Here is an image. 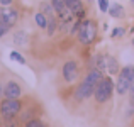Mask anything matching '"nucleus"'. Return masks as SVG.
<instances>
[{
    "instance_id": "f257e3e1",
    "label": "nucleus",
    "mask_w": 134,
    "mask_h": 127,
    "mask_svg": "<svg viewBox=\"0 0 134 127\" xmlns=\"http://www.w3.org/2000/svg\"><path fill=\"white\" fill-rule=\"evenodd\" d=\"M102 78H104V75H102L100 70H98V68H92L88 71V75H87V78L76 86L75 98H76V100H85V98L92 97L93 91H95V86L98 85V82H100Z\"/></svg>"
},
{
    "instance_id": "f03ea898",
    "label": "nucleus",
    "mask_w": 134,
    "mask_h": 127,
    "mask_svg": "<svg viewBox=\"0 0 134 127\" xmlns=\"http://www.w3.org/2000/svg\"><path fill=\"white\" fill-rule=\"evenodd\" d=\"M76 34H78V41L82 42V44H85V46L92 44V42L95 41V37H97V24L92 19L80 20Z\"/></svg>"
},
{
    "instance_id": "7ed1b4c3",
    "label": "nucleus",
    "mask_w": 134,
    "mask_h": 127,
    "mask_svg": "<svg viewBox=\"0 0 134 127\" xmlns=\"http://www.w3.org/2000/svg\"><path fill=\"white\" fill-rule=\"evenodd\" d=\"M114 90H115V83L112 82V78L110 76H104V78L98 82V85L95 86L93 97L98 103H105L107 100H110Z\"/></svg>"
},
{
    "instance_id": "20e7f679",
    "label": "nucleus",
    "mask_w": 134,
    "mask_h": 127,
    "mask_svg": "<svg viewBox=\"0 0 134 127\" xmlns=\"http://www.w3.org/2000/svg\"><path fill=\"white\" fill-rule=\"evenodd\" d=\"M134 83V66H126L119 71V78L115 82V91L119 95H124L131 90Z\"/></svg>"
},
{
    "instance_id": "39448f33",
    "label": "nucleus",
    "mask_w": 134,
    "mask_h": 127,
    "mask_svg": "<svg viewBox=\"0 0 134 127\" xmlns=\"http://www.w3.org/2000/svg\"><path fill=\"white\" fill-rule=\"evenodd\" d=\"M22 108V103L19 98H5L0 102V115L3 119H14Z\"/></svg>"
},
{
    "instance_id": "423d86ee",
    "label": "nucleus",
    "mask_w": 134,
    "mask_h": 127,
    "mask_svg": "<svg viewBox=\"0 0 134 127\" xmlns=\"http://www.w3.org/2000/svg\"><path fill=\"white\" fill-rule=\"evenodd\" d=\"M76 76H78V65L75 61H66L63 65V78H65V82L71 83L76 80Z\"/></svg>"
},
{
    "instance_id": "0eeeda50",
    "label": "nucleus",
    "mask_w": 134,
    "mask_h": 127,
    "mask_svg": "<svg viewBox=\"0 0 134 127\" xmlns=\"http://www.w3.org/2000/svg\"><path fill=\"white\" fill-rule=\"evenodd\" d=\"M17 19H19V14H17V10L0 5V20H2V22H5L7 26L12 27L14 24L17 22Z\"/></svg>"
},
{
    "instance_id": "6e6552de",
    "label": "nucleus",
    "mask_w": 134,
    "mask_h": 127,
    "mask_svg": "<svg viewBox=\"0 0 134 127\" xmlns=\"http://www.w3.org/2000/svg\"><path fill=\"white\" fill-rule=\"evenodd\" d=\"M3 95H5V98H19L20 95H22V90H20L19 83L9 82L3 86Z\"/></svg>"
},
{
    "instance_id": "1a4fd4ad",
    "label": "nucleus",
    "mask_w": 134,
    "mask_h": 127,
    "mask_svg": "<svg viewBox=\"0 0 134 127\" xmlns=\"http://www.w3.org/2000/svg\"><path fill=\"white\" fill-rule=\"evenodd\" d=\"M66 5H68V9L75 14V17L83 19V15H85V9H83L82 0H66Z\"/></svg>"
},
{
    "instance_id": "9d476101",
    "label": "nucleus",
    "mask_w": 134,
    "mask_h": 127,
    "mask_svg": "<svg viewBox=\"0 0 134 127\" xmlns=\"http://www.w3.org/2000/svg\"><path fill=\"white\" fill-rule=\"evenodd\" d=\"M105 71H109L110 75H115V73L121 71V70H119L117 59L112 58V56H107V54H105Z\"/></svg>"
},
{
    "instance_id": "9b49d317",
    "label": "nucleus",
    "mask_w": 134,
    "mask_h": 127,
    "mask_svg": "<svg viewBox=\"0 0 134 127\" xmlns=\"http://www.w3.org/2000/svg\"><path fill=\"white\" fill-rule=\"evenodd\" d=\"M109 14H110V17H114V19H121V17H124V7H122L121 3H110Z\"/></svg>"
},
{
    "instance_id": "f8f14e48",
    "label": "nucleus",
    "mask_w": 134,
    "mask_h": 127,
    "mask_svg": "<svg viewBox=\"0 0 134 127\" xmlns=\"http://www.w3.org/2000/svg\"><path fill=\"white\" fill-rule=\"evenodd\" d=\"M34 20H36L37 27H41V29H46V27H48V17H46L43 12H37L36 15H34Z\"/></svg>"
},
{
    "instance_id": "ddd939ff",
    "label": "nucleus",
    "mask_w": 134,
    "mask_h": 127,
    "mask_svg": "<svg viewBox=\"0 0 134 127\" xmlns=\"http://www.w3.org/2000/svg\"><path fill=\"white\" fill-rule=\"evenodd\" d=\"M48 34L49 36H53L54 34V31H56V15H51V17H48Z\"/></svg>"
},
{
    "instance_id": "4468645a",
    "label": "nucleus",
    "mask_w": 134,
    "mask_h": 127,
    "mask_svg": "<svg viewBox=\"0 0 134 127\" xmlns=\"http://www.w3.org/2000/svg\"><path fill=\"white\" fill-rule=\"evenodd\" d=\"M26 39H27V34L24 32V31H19V32H15V36H14L15 44H26Z\"/></svg>"
},
{
    "instance_id": "2eb2a0df",
    "label": "nucleus",
    "mask_w": 134,
    "mask_h": 127,
    "mask_svg": "<svg viewBox=\"0 0 134 127\" xmlns=\"http://www.w3.org/2000/svg\"><path fill=\"white\" fill-rule=\"evenodd\" d=\"M10 59L20 63V65H26V59H24V56L20 54V53H17V51H12V53H10Z\"/></svg>"
},
{
    "instance_id": "dca6fc26",
    "label": "nucleus",
    "mask_w": 134,
    "mask_h": 127,
    "mask_svg": "<svg viewBox=\"0 0 134 127\" xmlns=\"http://www.w3.org/2000/svg\"><path fill=\"white\" fill-rule=\"evenodd\" d=\"M97 2H98V9H100L102 12H109V7H110L109 0H97Z\"/></svg>"
},
{
    "instance_id": "f3484780",
    "label": "nucleus",
    "mask_w": 134,
    "mask_h": 127,
    "mask_svg": "<svg viewBox=\"0 0 134 127\" xmlns=\"http://www.w3.org/2000/svg\"><path fill=\"white\" fill-rule=\"evenodd\" d=\"M26 127H46L41 120H37V119H32V120H29L26 124Z\"/></svg>"
},
{
    "instance_id": "a211bd4d",
    "label": "nucleus",
    "mask_w": 134,
    "mask_h": 127,
    "mask_svg": "<svg viewBox=\"0 0 134 127\" xmlns=\"http://www.w3.org/2000/svg\"><path fill=\"white\" fill-rule=\"evenodd\" d=\"M124 34H126V29H124V27H117V29L112 31L110 36L112 37H119V36H124Z\"/></svg>"
},
{
    "instance_id": "6ab92c4d",
    "label": "nucleus",
    "mask_w": 134,
    "mask_h": 127,
    "mask_svg": "<svg viewBox=\"0 0 134 127\" xmlns=\"http://www.w3.org/2000/svg\"><path fill=\"white\" fill-rule=\"evenodd\" d=\"M9 29H10V26H7L5 22H2V20H0V37L5 36V34L9 32Z\"/></svg>"
},
{
    "instance_id": "aec40b11",
    "label": "nucleus",
    "mask_w": 134,
    "mask_h": 127,
    "mask_svg": "<svg viewBox=\"0 0 134 127\" xmlns=\"http://www.w3.org/2000/svg\"><path fill=\"white\" fill-rule=\"evenodd\" d=\"M0 127H17V124L12 120V119H3L2 120V125Z\"/></svg>"
},
{
    "instance_id": "412c9836",
    "label": "nucleus",
    "mask_w": 134,
    "mask_h": 127,
    "mask_svg": "<svg viewBox=\"0 0 134 127\" xmlns=\"http://www.w3.org/2000/svg\"><path fill=\"white\" fill-rule=\"evenodd\" d=\"M129 91H131V97H129V107H131V110L129 112H134V86Z\"/></svg>"
},
{
    "instance_id": "4be33fe9",
    "label": "nucleus",
    "mask_w": 134,
    "mask_h": 127,
    "mask_svg": "<svg viewBox=\"0 0 134 127\" xmlns=\"http://www.w3.org/2000/svg\"><path fill=\"white\" fill-rule=\"evenodd\" d=\"M10 3H12V0H0V5L2 7H9Z\"/></svg>"
},
{
    "instance_id": "5701e85b",
    "label": "nucleus",
    "mask_w": 134,
    "mask_h": 127,
    "mask_svg": "<svg viewBox=\"0 0 134 127\" xmlns=\"http://www.w3.org/2000/svg\"><path fill=\"white\" fill-rule=\"evenodd\" d=\"M131 3H134V0H131Z\"/></svg>"
}]
</instances>
